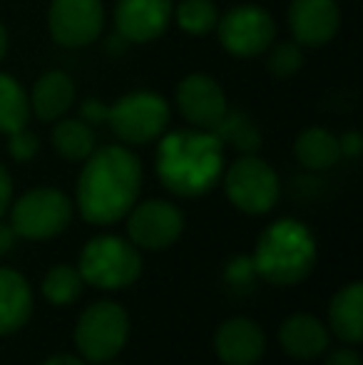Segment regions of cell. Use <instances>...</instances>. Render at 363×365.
I'll return each instance as SVG.
<instances>
[{
    "label": "cell",
    "instance_id": "14",
    "mask_svg": "<svg viewBox=\"0 0 363 365\" xmlns=\"http://www.w3.org/2000/svg\"><path fill=\"white\" fill-rule=\"evenodd\" d=\"M341 8L336 0H291L289 28L301 48H321L339 33Z\"/></svg>",
    "mask_w": 363,
    "mask_h": 365
},
{
    "label": "cell",
    "instance_id": "33",
    "mask_svg": "<svg viewBox=\"0 0 363 365\" xmlns=\"http://www.w3.org/2000/svg\"><path fill=\"white\" fill-rule=\"evenodd\" d=\"M5 53H8V30L0 23V60L5 58Z\"/></svg>",
    "mask_w": 363,
    "mask_h": 365
},
{
    "label": "cell",
    "instance_id": "29",
    "mask_svg": "<svg viewBox=\"0 0 363 365\" xmlns=\"http://www.w3.org/2000/svg\"><path fill=\"white\" fill-rule=\"evenodd\" d=\"M324 365H363V363L359 351H354V348H339V351H331L326 356Z\"/></svg>",
    "mask_w": 363,
    "mask_h": 365
},
{
    "label": "cell",
    "instance_id": "4",
    "mask_svg": "<svg viewBox=\"0 0 363 365\" xmlns=\"http://www.w3.org/2000/svg\"><path fill=\"white\" fill-rule=\"evenodd\" d=\"M316 266V241L309 226L279 219L264 229L254 249V271L274 286H294Z\"/></svg>",
    "mask_w": 363,
    "mask_h": 365
},
{
    "label": "cell",
    "instance_id": "16",
    "mask_svg": "<svg viewBox=\"0 0 363 365\" xmlns=\"http://www.w3.org/2000/svg\"><path fill=\"white\" fill-rule=\"evenodd\" d=\"M279 343L296 361L319 358L329 348V328L309 313H294L279 328Z\"/></svg>",
    "mask_w": 363,
    "mask_h": 365
},
{
    "label": "cell",
    "instance_id": "18",
    "mask_svg": "<svg viewBox=\"0 0 363 365\" xmlns=\"http://www.w3.org/2000/svg\"><path fill=\"white\" fill-rule=\"evenodd\" d=\"M33 313V291L25 276L0 269V336L20 331Z\"/></svg>",
    "mask_w": 363,
    "mask_h": 365
},
{
    "label": "cell",
    "instance_id": "6",
    "mask_svg": "<svg viewBox=\"0 0 363 365\" xmlns=\"http://www.w3.org/2000/svg\"><path fill=\"white\" fill-rule=\"evenodd\" d=\"M130 338V316L115 301H97L78 318L75 346L90 363H107Z\"/></svg>",
    "mask_w": 363,
    "mask_h": 365
},
{
    "label": "cell",
    "instance_id": "25",
    "mask_svg": "<svg viewBox=\"0 0 363 365\" xmlns=\"http://www.w3.org/2000/svg\"><path fill=\"white\" fill-rule=\"evenodd\" d=\"M80 291H83V276L73 266H55L43 279V296L55 306H68L78 301Z\"/></svg>",
    "mask_w": 363,
    "mask_h": 365
},
{
    "label": "cell",
    "instance_id": "10",
    "mask_svg": "<svg viewBox=\"0 0 363 365\" xmlns=\"http://www.w3.org/2000/svg\"><path fill=\"white\" fill-rule=\"evenodd\" d=\"M105 25L102 0H53L48 8L50 35L63 48H85L95 43Z\"/></svg>",
    "mask_w": 363,
    "mask_h": 365
},
{
    "label": "cell",
    "instance_id": "21",
    "mask_svg": "<svg viewBox=\"0 0 363 365\" xmlns=\"http://www.w3.org/2000/svg\"><path fill=\"white\" fill-rule=\"evenodd\" d=\"M53 147L68 162H85L95 152V132L88 122L60 117L53 127Z\"/></svg>",
    "mask_w": 363,
    "mask_h": 365
},
{
    "label": "cell",
    "instance_id": "20",
    "mask_svg": "<svg viewBox=\"0 0 363 365\" xmlns=\"http://www.w3.org/2000/svg\"><path fill=\"white\" fill-rule=\"evenodd\" d=\"M294 154L301 167L324 172V169H331L341 159L339 137L331 135L324 127H309V130H304L296 137Z\"/></svg>",
    "mask_w": 363,
    "mask_h": 365
},
{
    "label": "cell",
    "instance_id": "28",
    "mask_svg": "<svg viewBox=\"0 0 363 365\" xmlns=\"http://www.w3.org/2000/svg\"><path fill=\"white\" fill-rule=\"evenodd\" d=\"M339 147H341V157L356 159L363 152V137H361V132H354V130L344 132V135L339 137Z\"/></svg>",
    "mask_w": 363,
    "mask_h": 365
},
{
    "label": "cell",
    "instance_id": "26",
    "mask_svg": "<svg viewBox=\"0 0 363 365\" xmlns=\"http://www.w3.org/2000/svg\"><path fill=\"white\" fill-rule=\"evenodd\" d=\"M272 53H269V60H267V68L269 73L274 77H286L296 75L304 65V48H301L296 40H284V43H272Z\"/></svg>",
    "mask_w": 363,
    "mask_h": 365
},
{
    "label": "cell",
    "instance_id": "3",
    "mask_svg": "<svg viewBox=\"0 0 363 365\" xmlns=\"http://www.w3.org/2000/svg\"><path fill=\"white\" fill-rule=\"evenodd\" d=\"M80 112L88 125H107L117 140L135 147L160 140L170 125V105L152 90L127 92L112 105L88 97Z\"/></svg>",
    "mask_w": 363,
    "mask_h": 365
},
{
    "label": "cell",
    "instance_id": "2",
    "mask_svg": "<svg viewBox=\"0 0 363 365\" xmlns=\"http://www.w3.org/2000/svg\"><path fill=\"white\" fill-rule=\"evenodd\" d=\"M155 169L162 187L184 199L212 192L224 174V145L212 130H175L160 137Z\"/></svg>",
    "mask_w": 363,
    "mask_h": 365
},
{
    "label": "cell",
    "instance_id": "24",
    "mask_svg": "<svg viewBox=\"0 0 363 365\" xmlns=\"http://www.w3.org/2000/svg\"><path fill=\"white\" fill-rule=\"evenodd\" d=\"M180 30L189 35H207L217 28L219 10L212 0H180L172 10Z\"/></svg>",
    "mask_w": 363,
    "mask_h": 365
},
{
    "label": "cell",
    "instance_id": "1",
    "mask_svg": "<svg viewBox=\"0 0 363 365\" xmlns=\"http://www.w3.org/2000/svg\"><path fill=\"white\" fill-rule=\"evenodd\" d=\"M142 164L127 147L107 145L85 159L78 179V209L95 226L117 224L137 204Z\"/></svg>",
    "mask_w": 363,
    "mask_h": 365
},
{
    "label": "cell",
    "instance_id": "13",
    "mask_svg": "<svg viewBox=\"0 0 363 365\" xmlns=\"http://www.w3.org/2000/svg\"><path fill=\"white\" fill-rule=\"evenodd\" d=\"M172 0H117L115 25L127 43H152L170 28Z\"/></svg>",
    "mask_w": 363,
    "mask_h": 365
},
{
    "label": "cell",
    "instance_id": "9",
    "mask_svg": "<svg viewBox=\"0 0 363 365\" xmlns=\"http://www.w3.org/2000/svg\"><path fill=\"white\" fill-rule=\"evenodd\" d=\"M219 43L234 58H259L276 40V23L272 13L259 5L244 3L219 15L217 28Z\"/></svg>",
    "mask_w": 363,
    "mask_h": 365
},
{
    "label": "cell",
    "instance_id": "7",
    "mask_svg": "<svg viewBox=\"0 0 363 365\" xmlns=\"http://www.w3.org/2000/svg\"><path fill=\"white\" fill-rule=\"evenodd\" d=\"M73 219V202L60 189H30L10 209V226L18 236L30 241L55 239Z\"/></svg>",
    "mask_w": 363,
    "mask_h": 365
},
{
    "label": "cell",
    "instance_id": "27",
    "mask_svg": "<svg viewBox=\"0 0 363 365\" xmlns=\"http://www.w3.org/2000/svg\"><path fill=\"white\" fill-rule=\"evenodd\" d=\"M8 140V152L15 162H30L35 154L40 152V140L35 132H30L28 127H20V130L10 132Z\"/></svg>",
    "mask_w": 363,
    "mask_h": 365
},
{
    "label": "cell",
    "instance_id": "15",
    "mask_svg": "<svg viewBox=\"0 0 363 365\" xmlns=\"http://www.w3.org/2000/svg\"><path fill=\"white\" fill-rule=\"evenodd\" d=\"M214 351L224 365H257L267 351V338L249 318H229L217 328Z\"/></svg>",
    "mask_w": 363,
    "mask_h": 365
},
{
    "label": "cell",
    "instance_id": "17",
    "mask_svg": "<svg viewBox=\"0 0 363 365\" xmlns=\"http://www.w3.org/2000/svg\"><path fill=\"white\" fill-rule=\"evenodd\" d=\"M30 110L40 122H58L75 102V82L63 70H48L35 80L30 92Z\"/></svg>",
    "mask_w": 363,
    "mask_h": 365
},
{
    "label": "cell",
    "instance_id": "5",
    "mask_svg": "<svg viewBox=\"0 0 363 365\" xmlns=\"http://www.w3.org/2000/svg\"><path fill=\"white\" fill-rule=\"evenodd\" d=\"M80 276L85 284L115 291L135 284L142 274V256L132 241L120 236H95L80 254Z\"/></svg>",
    "mask_w": 363,
    "mask_h": 365
},
{
    "label": "cell",
    "instance_id": "22",
    "mask_svg": "<svg viewBox=\"0 0 363 365\" xmlns=\"http://www.w3.org/2000/svg\"><path fill=\"white\" fill-rule=\"evenodd\" d=\"M30 100L23 85L13 75L0 73V135L20 130L28 125Z\"/></svg>",
    "mask_w": 363,
    "mask_h": 365
},
{
    "label": "cell",
    "instance_id": "12",
    "mask_svg": "<svg viewBox=\"0 0 363 365\" xmlns=\"http://www.w3.org/2000/svg\"><path fill=\"white\" fill-rule=\"evenodd\" d=\"M177 107L182 117L199 130H214L227 115L229 102L222 85L204 73H192L177 85Z\"/></svg>",
    "mask_w": 363,
    "mask_h": 365
},
{
    "label": "cell",
    "instance_id": "23",
    "mask_svg": "<svg viewBox=\"0 0 363 365\" xmlns=\"http://www.w3.org/2000/svg\"><path fill=\"white\" fill-rule=\"evenodd\" d=\"M212 132L219 137L222 145H232L242 154H254V152H259V147H262L259 127L239 110H234V112L227 110V115L222 117V122H219Z\"/></svg>",
    "mask_w": 363,
    "mask_h": 365
},
{
    "label": "cell",
    "instance_id": "8",
    "mask_svg": "<svg viewBox=\"0 0 363 365\" xmlns=\"http://www.w3.org/2000/svg\"><path fill=\"white\" fill-rule=\"evenodd\" d=\"M222 177L229 202L244 214H267L279 199V177L272 164L257 154H242Z\"/></svg>",
    "mask_w": 363,
    "mask_h": 365
},
{
    "label": "cell",
    "instance_id": "11",
    "mask_svg": "<svg viewBox=\"0 0 363 365\" xmlns=\"http://www.w3.org/2000/svg\"><path fill=\"white\" fill-rule=\"evenodd\" d=\"M130 241L137 249L160 251L172 246L184 231V217L172 202L165 199H147L135 204L127 214Z\"/></svg>",
    "mask_w": 363,
    "mask_h": 365
},
{
    "label": "cell",
    "instance_id": "30",
    "mask_svg": "<svg viewBox=\"0 0 363 365\" xmlns=\"http://www.w3.org/2000/svg\"><path fill=\"white\" fill-rule=\"evenodd\" d=\"M10 202H13V179L8 169L0 164V217L10 209Z\"/></svg>",
    "mask_w": 363,
    "mask_h": 365
},
{
    "label": "cell",
    "instance_id": "19",
    "mask_svg": "<svg viewBox=\"0 0 363 365\" xmlns=\"http://www.w3.org/2000/svg\"><path fill=\"white\" fill-rule=\"evenodd\" d=\"M329 326L349 346L363 341V286L359 281L344 286L334 296L329 306Z\"/></svg>",
    "mask_w": 363,
    "mask_h": 365
},
{
    "label": "cell",
    "instance_id": "31",
    "mask_svg": "<svg viewBox=\"0 0 363 365\" xmlns=\"http://www.w3.org/2000/svg\"><path fill=\"white\" fill-rule=\"evenodd\" d=\"M15 239H18V234L13 231V226H5V224H0V256H5L10 249L15 246Z\"/></svg>",
    "mask_w": 363,
    "mask_h": 365
},
{
    "label": "cell",
    "instance_id": "32",
    "mask_svg": "<svg viewBox=\"0 0 363 365\" xmlns=\"http://www.w3.org/2000/svg\"><path fill=\"white\" fill-rule=\"evenodd\" d=\"M43 365H85L83 358H78V356H68V353H60V356H53V358H48Z\"/></svg>",
    "mask_w": 363,
    "mask_h": 365
}]
</instances>
